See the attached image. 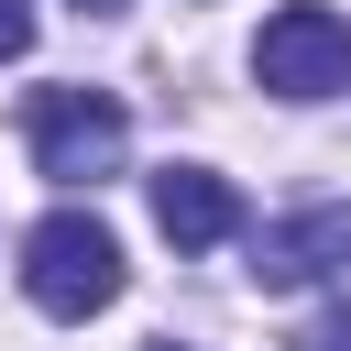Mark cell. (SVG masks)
<instances>
[{"mask_svg":"<svg viewBox=\"0 0 351 351\" xmlns=\"http://www.w3.org/2000/svg\"><path fill=\"white\" fill-rule=\"evenodd\" d=\"M121 143H132V110L110 88H44L33 99V165L55 186H99L121 165Z\"/></svg>","mask_w":351,"mask_h":351,"instance_id":"obj_2","label":"cell"},{"mask_svg":"<svg viewBox=\"0 0 351 351\" xmlns=\"http://www.w3.org/2000/svg\"><path fill=\"white\" fill-rule=\"evenodd\" d=\"M22 296H33L44 318H99V307L121 296V241H110L88 208L33 219V241H22Z\"/></svg>","mask_w":351,"mask_h":351,"instance_id":"obj_1","label":"cell"},{"mask_svg":"<svg viewBox=\"0 0 351 351\" xmlns=\"http://www.w3.org/2000/svg\"><path fill=\"white\" fill-rule=\"evenodd\" d=\"M307 351H351V329H318V340H307Z\"/></svg>","mask_w":351,"mask_h":351,"instance_id":"obj_7","label":"cell"},{"mask_svg":"<svg viewBox=\"0 0 351 351\" xmlns=\"http://www.w3.org/2000/svg\"><path fill=\"white\" fill-rule=\"evenodd\" d=\"M77 11H88V22H99V11H121V0H77Z\"/></svg>","mask_w":351,"mask_h":351,"instance_id":"obj_8","label":"cell"},{"mask_svg":"<svg viewBox=\"0 0 351 351\" xmlns=\"http://www.w3.org/2000/svg\"><path fill=\"white\" fill-rule=\"evenodd\" d=\"M154 230H165L176 252H208V241H230V230H241V197H230V176H208V165H165V176H154Z\"/></svg>","mask_w":351,"mask_h":351,"instance_id":"obj_5","label":"cell"},{"mask_svg":"<svg viewBox=\"0 0 351 351\" xmlns=\"http://www.w3.org/2000/svg\"><path fill=\"white\" fill-rule=\"evenodd\" d=\"M252 77L274 99H340L351 88V22L318 11V0H285L263 22V44H252Z\"/></svg>","mask_w":351,"mask_h":351,"instance_id":"obj_3","label":"cell"},{"mask_svg":"<svg viewBox=\"0 0 351 351\" xmlns=\"http://www.w3.org/2000/svg\"><path fill=\"white\" fill-rule=\"evenodd\" d=\"M33 55V0H0V66Z\"/></svg>","mask_w":351,"mask_h":351,"instance_id":"obj_6","label":"cell"},{"mask_svg":"<svg viewBox=\"0 0 351 351\" xmlns=\"http://www.w3.org/2000/svg\"><path fill=\"white\" fill-rule=\"evenodd\" d=\"M340 263H351V208H296V219L252 230V285H274V296H296V285H318Z\"/></svg>","mask_w":351,"mask_h":351,"instance_id":"obj_4","label":"cell"}]
</instances>
